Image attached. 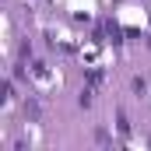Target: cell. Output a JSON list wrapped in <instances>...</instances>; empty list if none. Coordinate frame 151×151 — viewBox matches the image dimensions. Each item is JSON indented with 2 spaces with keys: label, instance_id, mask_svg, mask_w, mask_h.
Instances as JSON below:
<instances>
[{
  "label": "cell",
  "instance_id": "6da1fadb",
  "mask_svg": "<svg viewBox=\"0 0 151 151\" xmlns=\"http://www.w3.org/2000/svg\"><path fill=\"white\" fill-rule=\"evenodd\" d=\"M91 99H95V91H91V88H84V91H81V99H77V102H81V106H84V109H88V106H91Z\"/></svg>",
  "mask_w": 151,
  "mask_h": 151
}]
</instances>
